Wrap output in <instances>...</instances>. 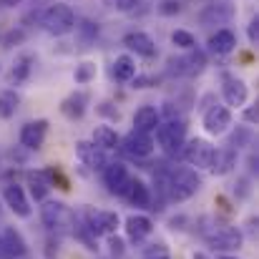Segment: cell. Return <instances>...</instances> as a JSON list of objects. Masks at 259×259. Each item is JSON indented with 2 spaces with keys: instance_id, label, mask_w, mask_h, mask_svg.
I'll use <instances>...</instances> for the list:
<instances>
[{
  "instance_id": "cell-1",
  "label": "cell",
  "mask_w": 259,
  "mask_h": 259,
  "mask_svg": "<svg viewBox=\"0 0 259 259\" xmlns=\"http://www.w3.org/2000/svg\"><path fill=\"white\" fill-rule=\"evenodd\" d=\"M156 139H159V146L169 154V156H179L184 151V144H186V126L181 118H166L156 126Z\"/></svg>"
},
{
  "instance_id": "cell-2",
  "label": "cell",
  "mask_w": 259,
  "mask_h": 259,
  "mask_svg": "<svg viewBox=\"0 0 259 259\" xmlns=\"http://www.w3.org/2000/svg\"><path fill=\"white\" fill-rule=\"evenodd\" d=\"M201 189V176L196 169H179L169 176V186H166V194L174 201H186L191 199L196 191Z\"/></svg>"
},
{
  "instance_id": "cell-3",
  "label": "cell",
  "mask_w": 259,
  "mask_h": 259,
  "mask_svg": "<svg viewBox=\"0 0 259 259\" xmlns=\"http://www.w3.org/2000/svg\"><path fill=\"white\" fill-rule=\"evenodd\" d=\"M76 13L68 8V5H63V3H56V5H51L46 13H43V18H40V25L51 33V35H66V33H71L73 28H76Z\"/></svg>"
},
{
  "instance_id": "cell-4",
  "label": "cell",
  "mask_w": 259,
  "mask_h": 259,
  "mask_svg": "<svg viewBox=\"0 0 259 259\" xmlns=\"http://www.w3.org/2000/svg\"><path fill=\"white\" fill-rule=\"evenodd\" d=\"M83 219H86L83 222V229H86L88 234H93V237H103V234L113 237V232L121 224V219H118L116 211H93V209H88L86 214H83Z\"/></svg>"
},
{
  "instance_id": "cell-5",
  "label": "cell",
  "mask_w": 259,
  "mask_h": 259,
  "mask_svg": "<svg viewBox=\"0 0 259 259\" xmlns=\"http://www.w3.org/2000/svg\"><path fill=\"white\" fill-rule=\"evenodd\" d=\"M214 146L209 144V141H204V139H191L186 146H184V159L191 164V166H196V169H211V161H214Z\"/></svg>"
},
{
  "instance_id": "cell-6",
  "label": "cell",
  "mask_w": 259,
  "mask_h": 259,
  "mask_svg": "<svg viewBox=\"0 0 259 259\" xmlns=\"http://www.w3.org/2000/svg\"><path fill=\"white\" fill-rule=\"evenodd\" d=\"M103 181H106V186H108L111 194L123 196L126 189H128V184H131V174H128V169H126L123 164L113 161V164H106V169H103Z\"/></svg>"
},
{
  "instance_id": "cell-7",
  "label": "cell",
  "mask_w": 259,
  "mask_h": 259,
  "mask_svg": "<svg viewBox=\"0 0 259 259\" xmlns=\"http://www.w3.org/2000/svg\"><path fill=\"white\" fill-rule=\"evenodd\" d=\"M232 126V111L227 108V106H211L206 113H204V128H206V134H211V136H219V134H224L227 128Z\"/></svg>"
},
{
  "instance_id": "cell-8",
  "label": "cell",
  "mask_w": 259,
  "mask_h": 259,
  "mask_svg": "<svg viewBox=\"0 0 259 259\" xmlns=\"http://www.w3.org/2000/svg\"><path fill=\"white\" fill-rule=\"evenodd\" d=\"M206 239H209V244L214 249H222V252H232V249H239L242 247V232L234 229V227H219Z\"/></svg>"
},
{
  "instance_id": "cell-9",
  "label": "cell",
  "mask_w": 259,
  "mask_h": 259,
  "mask_svg": "<svg viewBox=\"0 0 259 259\" xmlns=\"http://www.w3.org/2000/svg\"><path fill=\"white\" fill-rule=\"evenodd\" d=\"M123 151L134 159H146L151 156L154 151V139L149 134H141V131H131L126 139H123Z\"/></svg>"
},
{
  "instance_id": "cell-10",
  "label": "cell",
  "mask_w": 259,
  "mask_h": 259,
  "mask_svg": "<svg viewBox=\"0 0 259 259\" xmlns=\"http://www.w3.org/2000/svg\"><path fill=\"white\" fill-rule=\"evenodd\" d=\"M3 199H5V204L10 206V211H13L15 217H23V219H28V217L33 214V209H30V201H28V196H25L23 186H18V184H10V186H5V191H3Z\"/></svg>"
},
{
  "instance_id": "cell-11",
  "label": "cell",
  "mask_w": 259,
  "mask_h": 259,
  "mask_svg": "<svg viewBox=\"0 0 259 259\" xmlns=\"http://www.w3.org/2000/svg\"><path fill=\"white\" fill-rule=\"evenodd\" d=\"M232 18H234V8L229 3H211L199 13L201 25H227Z\"/></svg>"
},
{
  "instance_id": "cell-12",
  "label": "cell",
  "mask_w": 259,
  "mask_h": 259,
  "mask_svg": "<svg viewBox=\"0 0 259 259\" xmlns=\"http://www.w3.org/2000/svg\"><path fill=\"white\" fill-rule=\"evenodd\" d=\"M46 134H48V121H30L20 128V144L30 151H38L46 141Z\"/></svg>"
},
{
  "instance_id": "cell-13",
  "label": "cell",
  "mask_w": 259,
  "mask_h": 259,
  "mask_svg": "<svg viewBox=\"0 0 259 259\" xmlns=\"http://www.w3.org/2000/svg\"><path fill=\"white\" fill-rule=\"evenodd\" d=\"M224 86H222V93H224V101L227 106H244L247 98H249V91H247V83L237 76H229L224 73Z\"/></svg>"
},
{
  "instance_id": "cell-14",
  "label": "cell",
  "mask_w": 259,
  "mask_h": 259,
  "mask_svg": "<svg viewBox=\"0 0 259 259\" xmlns=\"http://www.w3.org/2000/svg\"><path fill=\"white\" fill-rule=\"evenodd\" d=\"M40 219H43V224L53 232V229L66 227V224L71 222V214H68L66 204H61V201H48V204H43V209H40Z\"/></svg>"
},
{
  "instance_id": "cell-15",
  "label": "cell",
  "mask_w": 259,
  "mask_h": 259,
  "mask_svg": "<svg viewBox=\"0 0 259 259\" xmlns=\"http://www.w3.org/2000/svg\"><path fill=\"white\" fill-rule=\"evenodd\" d=\"M123 46L128 51H134L136 56L141 58H154L156 56V43L151 40V35L141 33V30H134V33H126L123 35Z\"/></svg>"
},
{
  "instance_id": "cell-16",
  "label": "cell",
  "mask_w": 259,
  "mask_h": 259,
  "mask_svg": "<svg viewBox=\"0 0 259 259\" xmlns=\"http://www.w3.org/2000/svg\"><path fill=\"white\" fill-rule=\"evenodd\" d=\"M25 254V239L20 237V232H15L13 227H8L0 234V259H13Z\"/></svg>"
},
{
  "instance_id": "cell-17",
  "label": "cell",
  "mask_w": 259,
  "mask_h": 259,
  "mask_svg": "<svg viewBox=\"0 0 259 259\" xmlns=\"http://www.w3.org/2000/svg\"><path fill=\"white\" fill-rule=\"evenodd\" d=\"M204 63H206L204 53L191 48V53H189L186 58H171V61H169V71H176V73H181V76H194V73H199V71L204 68Z\"/></svg>"
},
{
  "instance_id": "cell-18",
  "label": "cell",
  "mask_w": 259,
  "mask_h": 259,
  "mask_svg": "<svg viewBox=\"0 0 259 259\" xmlns=\"http://www.w3.org/2000/svg\"><path fill=\"white\" fill-rule=\"evenodd\" d=\"M76 154H78V159L83 161V166L88 169H106V154L98 149V146H93L91 141H78L76 144Z\"/></svg>"
},
{
  "instance_id": "cell-19",
  "label": "cell",
  "mask_w": 259,
  "mask_h": 259,
  "mask_svg": "<svg viewBox=\"0 0 259 259\" xmlns=\"http://www.w3.org/2000/svg\"><path fill=\"white\" fill-rule=\"evenodd\" d=\"M123 227H126V234H128L131 242H141V239H146L154 232V222L149 217H144V214H131Z\"/></svg>"
},
{
  "instance_id": "cell-20",
  "label": "cell",
  "mask_w": 259,
  "mask_h": 259,
  "mask_svg": "<svg viewBox=\"0 0 259 259\" xmlns=\"http://www.w3.org/2000/svg\"><path fill=\"white\" fill-rule=\"evenodd\" d=\"M161 123V113L154 108V106H141L136 113H134V131H141V134H151L156 131V126Z\"/></svg>"
},
{
  "instance_id": "cell-21",
  "label": "cell",
  "mask_w": 259,
  "mask_h": 259,
  "mask_svg": "<svg viewBox=\"0 0 259 259\" xmlns=\"http://www.w3.org/2000/svg\"><path fill=\"white\" fill-rule=\"evenodd\" d=\"M234 166H237V151L227 146V149H217L214 151V161H211L209 171L217 174V176H224V174L232 171Z\"/></svg>"
},
{
  "instance_id": "cell-22",
  "label": "cell",
  "mask_w": 259,
  "mask_h": 259,
  "mask_svg": "<svg viewBox=\"0 0 259 259\" xmlns=\"http://www.w3.org/2000/svg\"><path fill=\"white\" fill-rule=\"evenodd\" d=\"M86 106H88V96L83 91H76V93H71V96L63 101L61 111H63V116H68L71 121H76V118H83Z\"/></svg>"
},
{
  "instance_id": "cell-23",
  "label": "cell",
  "mask_w": 259,
  "mask_h": 259,
  "mask_svg": "<svg viewBox=\"0 0 259 259\" xmlns=\"http://www.w3.org/2000/svg\"><path fill=\"white\" fill-rule=\"evenodd\" d=\"M209 48H211L217 56H227V53H232V51L237 48V35H234L232 30L222 28V30H217V33L209 38Z\"/></svg>"
},
{
  "instance_id": "cell-24",
  "label": "cell",
  "mask_w": 259,
  "mask_h": 259,
  "mask_svg": "<svg viewBox=\"0 0 259 259\" xmlns=\"http://www.w3.org/2000/svg\"><path fill=\"white\" fill-rule=\"evenodd\" d=\"M28 184H30V194L35 201H43L53 186V179L48 171H30L28 174Z\"/></svg>"
},
{
  "instance_id": "cell-25",
  "label": "cell",
  "mask_w": 259,
  "mask_h": 259,
  "mask_svg": "<svg viewBox=\"0 0 259 259\" xmlns=\"http://www.w3.org/2000/svg\"><path fill=\"white\" fill-rule=\"evenodd\" d=\"M118 134L111 128V126H96L93 128V146H98L101 151H111V149H116L118 146Z\"/></svg>"
},
{
  "instance_id": "cell-26",
  "label": "cell",
  "mask_w": 259,
  "mask_h": 259,
  "mask_svg": "<svg viewBox=\"0 0 259 259\" xmlns=\"http://www.w3.org/2000/svg\"><path fill=\"white\" fill-rule=\"evenodd\" d=\"M123 196H128V201L134 206H149V201H151V191H149V186L141 179H131V184H128Z\"/></svg>"
},
{
  "instance_id": "cell-27",
  "label": "cell",
  "mask_w": 259,
  "mask_h": 259,
  "mask_svg": "<svg viewBox=\"0 0 259 259\" xmlns=\"http://www.w3.org/2000/svg\"><path fill=\"white\" fill-rule=\"evenodd\" d=\"M111 73H113V78L121 81V83L136 78V63H134V58H131V56H118V58L113 61V71H111Z\"/></svg>"
},
{
  "instance_id": "cell-28",
  "label": "cell",
  "mask_w": 259,
  "mask_h": 259,
  "mask_svg": "<svg viewBox=\"0 0 259 259\" xmlns=\"http://www.w3.org/2000/svg\"><path fill=\"white\" fill-rule=\"evenodd\" d=\"M18 93L15 91H0V118H13L18 111Z\"/></svg>"
},
{
  "instance_id": "cell-29",
  "label": "cell",
  "mask_w": 259,
  "mask_h": 259,
  "mask_svg": "<svg viewBox=\"0 0 259 259\" xmlns=\"http://www.w3.org/2000/svg\"><path fill=\"white\" fill-rule=\"evenodd\" d=\"M30 63H33V58H30V56H20V58H18V63H15V68H13V73H10V78H13L15 83L25 81V78H28V73H30Z\"/></svg>"
},
{
  "instance_id": "cell-30",
  "label": "cell",
  "mask_w": 259,
  "mask_h": 259,
  "mask_svg": "<svg viewBox=\"0 0 259 259\" xmlns=\"http://www.w3.org/2000/svg\"><path fill=\"white\" fill-rule=\"evenodd\" d=\"M171 43L174 46H179V48H184V51H191V48L196 46V38H194L189 30H174Z\"/></svg>"
},
{
  "instance_id": "cell-31",
  "label": "cell",
  "mask_w": 259,
  "mask_h": 259,
  "mask_svg": "<svg viewBox=\"0 0 259 259\" xmlns=\"http://www.w3.org/2000/svg\"><path fill=\"white\" fill-rule=\"evenodd\" d=\"M144 259H171V252L164 242H156V244H149L144 249Z\"/></svg>"
},
{
  "instance_id": "cell-32",
  "label": "cell",
  "mask_w": 259,
  "mask_h": 259,
  "mask_svg": "<svg viewBox=\"0 0 259 259\" xmlns=\"http://www.w3.org/2000/svg\"><path fill=\"white\" fill-rule=\"evenodd\" d=\"M247 144H252V131L249 128H237L232 134V139H229V149H234V151L247 146Z\"/></svg>"
},
{
  "instance_id": "cell-33",
  "label": "cell",
  "mask_w": 259,
  "mask_h": 259,
  "mask_svg": "<svg viewBox=\"0 0 259 259\" xmlns=\"http://www.w3.org/2000/svg\"><path fill=\"white\" fill-rule=\"evenodd\" d=\"M76 30H78V33H83V43H91V40L98 35V25H93L91 20H81V23H76Z\"/></svg>"
},
{
  "instance_id": "cell-34",
  "label": "cell",
  "mask_w": 259,
  "mask_h": 259,
  "mask_svg": "<svg viewBox=\"0 0 259 259\" xmlns=\"http://www.w3.org/2000/svg\"><path fill=\"white\" fill-rule=\"evenodd\" d=\"M93 76H96V66L93 63H81L76 68V83H88Z\"/></svg>"
},
{
  "instance_id": "cell-35",
  "label": "cell",
  "mask_w": 259,
  "mask_h": 259,
  "mask_svg": "<svg viewBox=\"0 0 259 259\" xmlns=\"http://www.w3.org/2000/svg\"><path fill=\"white\" fill-rule=\"evenodd\" d=\"M106 5H108V8H113V10L128 13V10H134V8L139 5V0H106Z\"/></svg>"
},
{
  "instance_id": "cell-36",
  "label": "cell",
  "mask_w": 259,
  "mask_h": 259,
  "mask_svg": "<svg viewBox=\"0 0 259 259\" xmlns=\"http://www.w3.org/2000/svg\"><path fill=\"white\" fill-rule=\"evenodd\" d=\"M247 35H249V43H252V46H257V43H259V15H254V18L249 20Z\"/></svg>"
},
{
  "instance_id": "cell-37",
  "label": "cell",
  "mask_w": 259,
  "mask_h": 259,
  "mask_svg": "<svg viewBox=\"0 0 259 259\" xmlns=\"http://www.w3.org/2000/svg\"><path fill=\"white\" fill-rule=\"evenodd\" d=\"M159 10H161L164 15H171V13H179V10H181V5H179V0H164V3L159 5Z\"/></svg>"
},
{
  "instance_id": "cell-38",
  "label": "cell",
  "mask_w": 259,
  "mask_h": 259,
  "mask_svg": "<svg viewBox=\"0 0 259 259\" xmlns=\"http://www.w3.org/2000/svg\"><path fill=\"white\" fill-rule=\"evenodd\" d=\"M108 247H111V254H113V257H121V254H123V242H121L118 237H111V239H108Z\"/></svg>"
},
{
  "instance_id": "cell-39",
  "label": "cell",
  "mask_w": 259,
  "mask_h": 259,
  "mask_svg": "<svg viewBox=\"0 0 259 259\" xmlns=\"http://www.w3.org/2000/svg\"><path fill=\"white\" fill-rule=\"evenodd\" d=\"M23 38H25V33H23V30H18V33H15V30H10V33L5 35V46L10 48L13 43H18V40H23Z\"/></svg>"
},
{
  "instance_id": "cell-40",
  "label": "cell",
  "mask_w": 259,
  "mask_h": 259,
  "mask_svg": "<svg viewBox=\"0 0 259 259\" xmlns=\"http://www.w3.org/2000/svg\"><path fill=\"white\" fill-rule=\"evenodd\" d=\"M244 118L254 123V121H257V108H254V106H252V108H247V111H244Z\"/></svg>"
},
{
  "instance_id": "cell-41",
  "label": "cell",
  "mask_w": 259,
  "mask_h": 259,
  "mask_svg": "<svg viewBox=\"0 0 259 259\" xmlns=\"http://www.w3.org/2000/svg\"><path fill=\"white\" fill-rule=\"evenodd\" d=\"M194 259H206L204 254H194Z\"/></svg>"
},
{
  "instance_id": "cell-42",
  "label": "cell",
  "mask_w": 259,
  "mask_h": 259,
  "mask_svg": "<svg viewBox=\"0 0 259 259\" xmlns=\"http://www.w3.org/2000/svg\"><path fill=\"white\" fill-rule=\"evenodd\" d=\"M219 259H237V257H219Z\"/></svg>"
}]
</instances>
